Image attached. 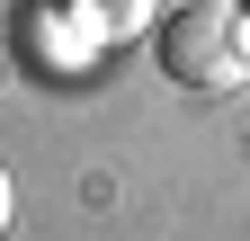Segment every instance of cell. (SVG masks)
<instances>
[{
	"label": "cell",
	"instance_id": "obj_4",
	"mask_svg": "<svg viewBox=\"0 0 250 241\" xmlns=\"http://www.w3.org/2000/svg\"><path fill=\"white\" fill-rule=\"evenodd\" d=\"M232 9H250V0H232Z\"/></svg>",
	"mask_w": 250,
	"mask_h": 241
},
{
	"label": "cell",
	"instance_id": "obj_2",
	"mask_svg": "<svg viewBox=\"0 0 250 241\" xmlns=\"http://www.w3.org/2000/svg\"><path fill=\"white\" fill-rule=\"evenodd\" d=\"M62 27H81V45L89 54H107V45H134L161 27V0H54Z\"/></svg>",
	"mask_w": 250,
	"mask_h": 241
},
{
	"label": "cell",
	"instance_id": "obj_1",
	"mask_svg": "<svg viewBox=\"0 0 250 241\" xmlns=\"http://www.w3.org/2000/svg\"><path fill=\"white\" fill-rule=\"evenodd\" d=\"M152 54L179 89H250V9L232 0H179L152 27Z\"/></svg>",
	"mask_w": 250,
	"mask_h": 241
},
{
	"label": "cell",
	"instance_id": "obj_3",
	"mask_svg": "<svg viewBox=\"0 0 250 241\" xmlns=\"http://www.w3.org/2000/svg\"><path fill=\"white\" fill-rule=\"evenodd\" d=\"M9 215H18V188H9V170H0V232H9Z\"/></svg>",
	"mask_w": 250,
	"mask_h": 241
}]
</instances>
